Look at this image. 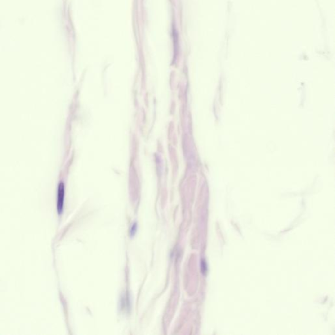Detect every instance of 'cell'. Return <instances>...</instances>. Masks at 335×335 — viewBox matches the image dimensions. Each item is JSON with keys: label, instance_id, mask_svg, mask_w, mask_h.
<instances>
[{"label": "cell", "instance_id": "cell-1", "mask_svg": "<svg viewBox=\"0 0 335 335\" xmlns=\"http://www.w3.org/2000/svg\"><path fill=\"white\" fill-rule=\"evenodd\" d=\"M64 185L63 183H60L58 189V196H57V210L58 213L61 214L63 211L64 201Z\"/></svg>", "mask_w": 335, "mask_h": 335}, {"label": "cell", "instance_id": "cell-2", "mask_svg": "<svg viewBox=\"0 0 335 335\" xmlns=\"http://www.w3.org/2000/svg\"><path fill=\"white\" fill-rule=\"evenodd\" d=\"M136 231H137V223H134V224L132 225L131 228H130V234L131 237L134 236L135 234H136Z\"/></svg>", "mask_w": 335, "mask_h": 335}]
</instances>
